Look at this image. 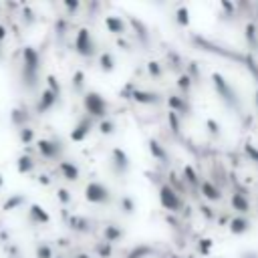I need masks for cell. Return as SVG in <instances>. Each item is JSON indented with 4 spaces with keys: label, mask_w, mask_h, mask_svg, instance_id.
Instances as JSON below:
<instances>
[]
</instances>
